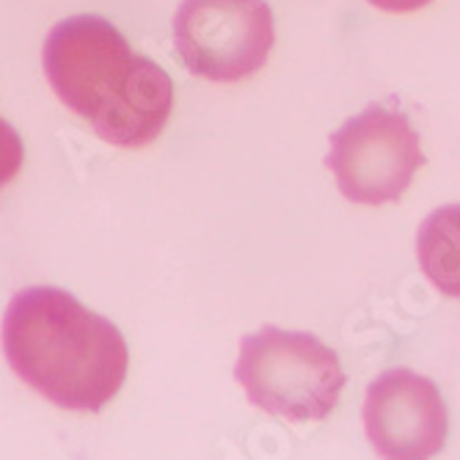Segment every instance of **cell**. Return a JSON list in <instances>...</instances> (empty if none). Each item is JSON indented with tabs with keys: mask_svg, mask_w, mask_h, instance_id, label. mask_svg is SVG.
<instances>
[{
	"mask_svg": "<svg viewBox=\"0 0 460 460\" xmlns=\"http://www.w3.org/2000/svg\"><path fill=\"white\" fill-rule=\"evenodd\" d=\"M56 97L94 133L121 149L152 144L174 111V83L152 58L133 53L121 31L97 14L53 25L41 50Z\"/></svg>",
	"mask_w": 460,
	"mask_h": 460,
	"instance_id": "6da1fadb",
	"label": "cell"
},
{
	"mask_svg": "<svg viewBox=\"0 0 460 460\" xmlns=\"http://www.w3.org/2000/svg\"><path fill=\"white\" fill-rule=\"evenodd\" d=\"M0 337L17 378L66 411H102L128 378L121 331L58 287L17 292Z\"/></svg>",
	"mask_w": 460,
	"mask_h": 460,
	"instance_id": "7a4b0ae2",
	"label": "cell"
},
{
	"mask_svg": "<svg viewBox=\"0 0 460 460\" xmlns=\"http://www.w3.org/2000/svg\"><path fill=\"white\" fill-rule=\"evenodd\" d=\"M234 381L248 402L289 422L325 420L345 389L340 356L304 331L265 325L240 340Z\"/></svg>",
	"mask_w": 460,
	"mask_h": 460,
	"instance_id": "3957f363",
	"label": "cell"
},
{
	"mask_svg": "<svg viewBox=\"0 0 460 460\" xmlns=\"http://www.w3.org/2000/svg\"><path fill=\"white\" fill-rule=\"evenodd\" d=\"M425 165L420 136L408 119L384 105H369L331 136L325 169L353 204L397 201Z\"/></svg>",
	"mask_w": 460,
	"mask_h": 460,
	"instance_id": "277c9868",
	"label": "cell"
},
{
	"mask_svg": "<svg viewBox=\"0 0 460 460\" xmlns=\"http://www.w3.org/2000/svg\"><path fill=\"white\" fill-rule=\"evenodd\" d=\"M276 25L265 0H182L174 48L196 77L237 83L257 75L273 50Z\"/></svg>",
	"mask_w": 460,
	"mask_h": 460,
	"instance_id": "5b68a950",
	"label": "cell"
},
{
	"mask_svg": "<svg viewBox=\"0 0 460 460\" xmlns=\"http://www.w3.org/2000/svg\"><path fill=\"white\" fill-rule=\"evenodd\" d=\"M361 416L367 438L381 457H433L447 444L449 416L441 392L405 367L386 369L369 384Z\"/></svg>",
	"mask_w": 460,
	"mask_h": 460,
	"instance_id": "8992f818",
	"label": "cell"
},
{
	"mask_svg": "<svg viewBox=\"0 0 460 460\" xmlns=\"http://www.w3.org/2000/svg\"><path fill=\"white\" fill-rule=\"evenodd\" d=\"M416 260L449 298H460V204L433 210L416 232Z\"/></svg>",
	"mask_w": 460,
	"mask_h": 460,
	"instance_id": "52a82bcc",
	"label": "cell"
},
{
	"mask_svg": "<svg viewBox=\"0 0 460 460\" xmlns=\"http://www.w3.org/2000/svg\"><path fill=\"white\" fill-rule=\"evenodd\" d=\"M22 138L9 121L0 119V188H6L22 169Z\"/></svg>",
	"mask_w": 460,
	"mask_h": 460,
	"instance_id": "ba28073f",
	"label": "cell"
},
{
	"mask_svg": "<svg viewBox=\"0 0 460 460\" xmlns=\"http://www.w3.org/2000/svg\"><path fill=\"white\" fill-rule=\"evenodd\" d=\"M375 9L381 12H392V14H408V12H416V9H425L433 0H369Z\"/></svg>",
	"mask_w": 460,
	"mask_h": 460,
	"instance_id": "9c48e42d",
	"label": "cell"
}]
</instances>
